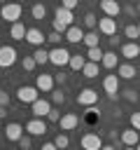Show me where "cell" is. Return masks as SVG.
<instances>
[{"mask_svg":"<svg viewBox=\"0 0 140 150\" xmlns=\"http://www.w3.org/2000/svg\"><path fill=\"white\" fill-rule=\"evenodd\" d=\"M21 2H7V5H0V19H5L7 23H16L21 19Z\"/></svg>","mask_w":140,"mask_h":150,"instance_id":"cell-1","label":"cell"},{"mask_svg":"<svg viewBox=\"0 0 140 150\" xmlns=\"http://www.w3.org/2000/svg\"><path fill=\"white\" fill-rule=\"evenodd\" d=\"M70 52L65 49V47H54V49H49V63H54V66H58V68H63V66H68L70 63Z\"/></svg>","mask_w":140,"mask_h":150,"instance_id":"cell-2","label":"cell"},{"mask_svg":"<svg viewBox=\"0 0 140 150\" xmlns=\"http://www.w3.org/2000/svg\"><path fill=\"white\" fill-rule=\"evenodd\" d=\"M103 89H105L110 101H117L119 98V75H105L103 77Z\"/></svg>","mask_w":140,"mask_h":150,"instance_id":"cell-3","label":"cell"},{"mask_svg":"<svg viewBox=\"0 0 140 150\" xmlns=\"http://www.w3.org/2000/svg\"><path fill=\"white\" fill-rule=\"evenodd\" d=\"M16 49L12 45H0V68H9L16 63Z\"/></svg>","mask_w":140,"mask_h":150,"instance_id":"cell-4","label":"cell"},{"mask_svg":"<svg viewBox=\"0 0 140 150\" xmlns=\"http://www.w3.org/2000/svg\"><path fill=\"white\" fill-rule=\"evenodd\" d=\"M16 98L21 101V103H35L37 98H40V89L37 87H19L16 89Z\"/></svg>","mask_w":140,"mask_h":150,"instance_id":"cell-5","label":"cell"},{"mask_svg":"<svg viewBox=\"0 0 140 150\" xmlns=\"http://www.w3.org/2000/svg\"><path fill=\"white\" fill-rule=\"evenodd\" d=\"M79 105H96L98 103V91L96 89H91V87H86V89H79V94H77V98H75Z\"/></svg>","mask_w":140,"mask_h":150,"instance_id":"cell-6","label":"cell"},{"mask_svg":"<svg viewBox=\"0 0 140 150\" xmlns=\"http://www.w3.org/2000/svg\"><path fill=\"white\" fill-rule=\"evenodd\" d=\"M79 145H82V150H100L103 148V138L98 136V134H84L82 136V141H79Z\"/></svg>","mask_w":140,"mask_h":150,"instance_id":"cell-7","label":"cell"},{"mask_svg":"<svg viewBox=\"0 0 140 150\" xmlns=\"http://www.w3.org/2000/svg\"><path fill=\"white\" fill-rule=\"evenodd\" d=\"M98 33H103V35H107V38L117 35V19H112V16L98 19Z\"/></svg>","mask_w":140,"mask_h":150,"instance_id":"cell-8","label":"cell"},{"mask_svg":"<svg viewBox=\"0 0 140 150\" xmlns=\"http://www.w3.org/2000/svg\"><path fill=\"white\" fill-rule=\"evenodd\" d=\"M26 131H28L30 136H44V134H47V122H44V117H33V120L26 124Z\"/></svg>","mask_w":140,"mask_h":150,"instance_id":"cell-9","label":"cell"},{"mask_svg":"<svg viewBox=\"0 0 140 150\" xmlns=\"http://www.w3.org/2000/svg\"><path fill=\"white\" fill-rule=\"evenodd\" d=\"M49 110H51V103H49L47 98H37L35 103H30V112H33V117H47Z\"/></svg>","mask_w":140,"mask_h":150,"instance_id":"cell-10","label":"cell"},{"mask_svg":"<svg viewBox=\"0 0 140 150\" xmlns=\"http://www.w3.org/2000/svg\"><path fill=\"white\" fill-rule=\"evenodd\" d=\"M23 131H26V127H23V124H19V122H9V124L5 127V138H7V141H16V143H19V138L23 136Z\"/></svg>","mask_w":140,"mask_h":150,"instance_id":"cell-11","label":"cell"},{"mask_svg":"<svg viewBox=\"0 0 140 150\" xmlns=\"http://www.w3.org/2000/svg\"><path fill=\"white\" fill-rule=\"evenodd\" d=\"M77 124H79V117H77L75 112H65V115H61V120H58L61 131H72V129H77Z\"/></svg>","mask_w":140,"mask_h":150,"instance_id":"cell-12","label":"cell"},{"mask_svg":"<svg viewBox=\"0 0 140 150\" xmlns=\"http://www.w3.org/2000/svg\"><path fill=\"white\" fill-rule=\"evenodd\" d=\"M44 40H47V35H44L40 28H28V33H26V42H28V45H33V47H42Z\"/></svg>","mask_w":140,"mask_h":150,"instance_id":"cell-13","label":"cell"},{"mask_svg":"<svg viewBox=\"0 0 140 150\" xmlns=\"http://www.w3.org/2000/svg\"><path fill=\"white\" fill-rule=\"evenodd\" d=\"M121 143L124 145H138L140 143V131L138 129H133V127H128V129H121Z\"/></svg>","mask_w":140,"mask_h":150,"instance_id":"cell-14","label":"cell"},{"mask_svg":"<svg viewBox=\"0 0 140 150\" xmlns=\"http://www.w3.org/2000/svg\"><path fill=\"white\" fill-rule=\"evenodd\" d=\"M54 75H47V73H42V75H37L35 77V87L40 89V91H54Z\"/></svg>","mask_w":140,"mask_h":150,"instance_id":"cell-15","label":"cell"},{"mask_svg":"<svg viewBox=\"0 0 140 150\" xmlns=\"http://www.w3.org/2000/svg\"><path fill=\"white\" fill-rule=\"evenodd\" d=\"M100 9H103V14L105 16H119V12H121V5L117 2V0H100Z\"/></svg>","mask_w":140,"mask_h":150,"instance_id":"cell-16","label":"cell"},{"mask_svg":"<svg viewBox=\"0 0 140 150\" xmlns=\"http://www.w3.org/2000/svg\"><path fill=\"white\" fill-rule=\"evenodd\" d=\"M121 56L124 59H135V56H140V45L138 42H133V40H128V42H124L121 45Z\"/></svg>","mask_w":140,"mask_h":150,"instance_id":"cell-17","label":"cell"},{"mask_svg":"<svg viewBox=\"0 0 140 150\" xmlns=\"http://www.w3.org/2000/svg\"><path fill=\"white\" fill-rule=\"evenodd\" d=\"M65 40H68V42H72V45H79V42L84 40V30H82L79 26H75V23H72V26L65 30Z\"/></svg>","mask_w":140,"mask_h":150,"instance_id":"cell-18","label":"cell"},{"mask_svg":"<svg viewBox=\"0 0 140 150\" xmlns=\"http://www.w3.org/2000/svg\"><path fill=\"white\" fill-rule=\"evenodd\" d=\"M117 75H119V80H133V77L138 75V70H135L131 63H119V66H117Z\"/></svg>","mask_w":140,"mask_h":150,"instance_id":"cell-19","label":"cell"},{"mask_svg":"<svg viewBox=\"0 0 140 150\" xmlns=\"http://www.w3.org/2000/svg\"><path fill=\"white\" fill-rule=\"evenodd\" d=\"M26 33H28V28H26L21 21L12 23V28H9V38H12V40H26Z\"/></svg>","mask_w":140,"mask_h":150,"instance_id":"cell-20","label":"cell"},{"mask_svg":"<svg viewBox=\"0 0 140 150\" xmlns=\"http://www.w3.org/2000/svg\"><path fill=\"white\" fill-rule=\"evenodd\" d=\"M54 19H58V21H63L65 26H72V9H65V7H58L56 9V14H54Z\"/></svg>","mask_w":140,"mask_h":150,"instance_id":"cell-21","label":"cell"},{"mask_svg":"<svg viewBox=\"0 0 140 150\" xmlns=\"http://www.w3.org/2000/svg\"><path fill=\"white\" fill-rule=\"evenodd\" d=\"M117 59H119V56H117V52H105V54H103L100 66H103V68H107V70H112V68H117V66H119V63H117Z\"/></svg>","mask_w":140,"mask_h":150,"instance_id":"cell-22","label":"cell"},{"mask_svg":"<svg viewBox=\"0 0 140 150\" xmlns=\"http://www.w3.org/2000/svg\"><path fill=\"white\" fill-rule=\"evenodd\" d=\"M103 54H105V52H103L100 47H91V49L86 52V61H93V63H100V61H103Z\"/></svg>","mask_w":140,"mask_h":150,"instance_id":"cell-23","label":"cell"},{"mask_svg":"<svg viewBox=\"0 0 140 150\" xmlns=\"http://www.w3.org/2000/svg\"><path fill=\"white\" fill-rule=\"evenodd\" d=\"M72 70H82L84 66H86V56H79V54H72L70 56V63H68Z\"/></svg>","mask_w":140,"mask_h":150,"instance_id":"cell-24","label":"cell"},{"mask_svg":"<svg viewBox=\"0 0 140 150\" xmlns=\"http://www.w3.org/2000/svg\"><path fill=\"white\" fill-rule=\"evenodd\" d=\"M89 49L91 47H98V30H89V33H84V40H82Z\"/></svg>","mask_w":140,"mask_h":150,"instance_id":"cell-25","label":"cell"},{"mask_svg":"<svg viewBox=\"0 0 140 150\" xmlns=\"http://www.w3.org/2000/svg\"><path fill=\"white\" fill-rule=\"evenodd\" d=\"M124 35H126L128 40H133V42H135V40L140 38V30H138V23H128V26L124 28Z\"/></svg>","mask_w":140,"mask_h":150,"instance_id":"cell-26","label":"cell"},{"mask_svg":"<svg viewBox=\"0 0 140 150\" xmlns=\"http://www.w3.org/2000/svg\"><path fill=\"white\" fill-rule=\"evenodd\" d=\"M33 59H35L37 63H42V66H44V63H49V52H47V49H42V47H37V49L33 52Z\"/></svg>","mask_w":140,"mask_h":150,"instance_id":"cell-27","label":"cell"},{"mask_svg":"<svg viewBox=\"0 0 140 150\" xmlns=\"http://www.w3.org/2000/svg\"><path fill=\"white\" fill-rule=\"evenodd\" d=\"M82 73H84V77H98V63L86 61V66L82 68Z\"/></svg>","mask_w":140,"mask_h":150,"instance_id":"cell-28","label":"cell"},{"mask_svg":"<svg viewBox=\"0 0 140 150\" xmlns=\"http://www.w3.org/2000/svg\"><path fill=\"white\" fill-rule=\"evenodd\" d=\"M30 14H33V19H37V21H42L44 16H47V7L44 5H33V9H30Z\"/></svg>","mask_w":140,"mask_h":150,"instance_id":"cell-29","label":"cell"},{"mask_svg":"<svg viewBox=\"0 0 140 150\" xmlns=\"http://www.w3.org/2000/svg\"><path fill=\"white\" fill-rule=\"evenodd\" d=\"M84 26H86L89 30H96V28H98V19H96L93 12H86V14H84Z\"/></svg>","mask_w":140,"mask_h":150,"instance_id":"cell-30","label":"cell"},{"mask_svg":"<svg viewBox=\"0 0 140 150\" xmlns=\"http://www.w3.org/2000/svg\"><path fill=\"white\" fill-rule=\"evenodd\" d=\"M54 143H56L58 150H68V148H70V138H68V134H58V136L54 138Z\"/></svg>","mask_w":140,"mask_h":150,"instance_id":"cell-31","label":"cell"},{"mask_svg":"<svg viewBox=\"0 0 140 150\" xmlns=\"http://www.w3.org/2000/svg\"><path fill=\"white\" fill-rule=\"evenodd\" d=\"M19 148H21V150H30V148H33V136H30V134H23V136L19 138Z\"/></svg>","mask_w":140,"mask_h":150,"instance_id":"cell-32","label":"cell"},{"mask_svg":"<svg viewBox=\"0 0 140 150\" xmlns=\"http://www.w3.org/2000/svg\"><path fill=\"white\" fill-rule=\"evenodd\" d=\"M51 101H54L56 105L65 103V91H63V89H54V91H51Z\"/></svg>","mask_w":140,"mask_h":150,"instance_id":"cell-33","label":"cell"},{"mask_svg":"<svg viewBox=\"0 0 140 150\" xmlns=\"http://www.w3.org/2000/svg\"><path fill=\"white\" fill-rule=\"evenodd\" d=\"M84 117H86V122H96V120L100 117V110H98V108H93V105H89V110H86V115H84Z\"/></svg>","mask_w":140,"mask_h":150,"instance_id":"cell-34","label":"cell"},{"mask_svg":"<svg viewBox=\"0 0 140 150\" xmlns=\"http://www.w3.org/2000/svg\"><path fill=\"white\" fill-rule=\"evenodd\" d=\"M51 28H54L56 33H61V35H65V30H68L70 26H65V23H63V21H58V19H54V21H51Z\"/></svg>","mask_w":140,"mask_h":150,"instance_id":"cell-35","label":"cell"},{"mask_svg":"<svg viewBox=\"0 0 140 150\" xmlns=\"http://www.w3.org/2000/svg\"><path fill=\"white\" fill-rule=\"evenodd\" d=\"M21 66H23V70H28V73H30V70H33V68L37 66V61H35L33 56H23V61H21Z\"/></svg>","mask_w":140,"mask_h":150,"instance_id":"cell-36","label":"cell"},{"mask_svg":"<svg viewBox=\"0 0 140 150\" xmlns=\"http://www.w3.org/2000/svg\"><path fill=\"white\" fill-rule=\"evenodd\" d=\"M121 94H124V98H126L128 103H135V101H138V91H135V89H124Z\"/></svg>","mask_w":140,"mask_h":150,"instance_id":"cell-37","label":"cell"},{"mask_svg":"<svg viewBox=\"0 0 140 150\" xmlns=\"http://www.w3.org/2000/svg\"><path fill=\"white\" fill-rule=\"evenodd\" d=\"M47 120H49V122H56V124H58V120H61V110L51 108V110H49V115H47Z\"/></svg>","mask_w":140,"mask_h":150,"instance_id":"cell-38","label":"cell"},{"mask_svg":"<svg viewBox=\"0 0 140 150\" xmlns=\"http://www.w3.org/2000/svg\"><path fill=\"white\" fill-rule=\"evenodd\" d=\"M47 40H49L51 45H56V47H58V42H61V33H56V30H51V33L47 35Z\"/></svg>","mask_w":140,"mask_h":150,"instance_id":"cell-39","label":"cell"},{"mask_svg":"<svg viewBox=\"0 0 140 150\" xmlns=\"http://www.w3.org/2000/svg\"><path fill=\"white\" fill-rule=\"evenodd\" d=\"M79 5V0H61V7H65V9H75Z\"/></svg>","mask_w":140,"mask_h":150,"instance_id":"cell-40","label":"cell"},{"mask_svg":"<svg viewBox=\"0 0 140 150\" xmlns=\"http://www.w3.org/2000/svg\"><path fill=\"white\" fill-rule=\"evenodd\" d=\"M131 127L140 131V112H133V115H131Z\"/></svg>","mask_w":140,"mask_h":150,"instance_id":"cell-41","label":"cell"},{"mask_svg":"<svg viewBox=\"0 0 140 150\" xmlns=\"http://www.w3.org/2000/svg\"><path fill=\"white\" fill-rule=\"evenodd\" d=\"M0 105H5V108L9 105V94H7L5 89H0Z\"/></svg>","mask_w":140,"mask_h":150,"instance_id":"cell-42","label":"cell"},{"mask_svg":"<svg viewBox=\"0 0 140 150\" xmlns=\"http://www.w3.org/2000/svg\"><path fill=\"white\" fill-rule=\"evenodd\" d=\"M40 150H58V148H56V143L51 141V143H44V145H42Z\"/></svg>","mask_w":140,"mask_h":150,"instance_id":"cell-43","label":"cell"},{"mask_svg":"<svg viewBox=\"0 0 140 150\" xmlns=\"http://www.w3.org/2000/svg\"><path fill=\"white\" fill-rule=\"evenodd\" d=\"M110 47H119V38H117V35L110 38Z\"/></svg>","mask_w":140,"mask_h":150,"instance_id":"cell-44","label":"cell"},{"mask_svg":"<svg viewBox=\"0 0 140 150\" xmlns=\"http://www.w3.org/2000/svg\"><path fill=\"white\" fill-rule=\"evenodd\" d=\"M54 80H56V82H65V75H63V73H58V75H54Z\"/></svg>","mask_w":140,"mask_h":150,"instance_id":"cell-45","label":"cell"},{"mask_svg":"<svg viewBox=\"0 0 140 150\" xmlns=\"http://www.w3.org/2000/svg\"><path fill=\"white\" fill-rule=\"evenodd\" d=\"M5 117H7V108H5V105H0V120H5Z\"/></svg>","mask_w":140,"mask_h":150,"instance_id":"cell-46","label":"cell"},{"mask_svg":"<svg viewBox=\"0 0 140 150\" xmlns=\"http://www.w3.org/2000/svg\"><path fill=\"white\" fill-rule=\"evenodd\" d=\"M100 150H117V148H114V145H103Z\"/></svg>","mask_w":140,"mask_h":150,"instance_id":"cell-47","label":"cell"},{"mask_svg":"<svg viewBox=\"0 0 140 150\" xmlns=\"http://www.w3.org/2000/svg\"><path fill=\"white\" fill-rule=\"evenodd\" d=\"M124 150H135V148L133 145H124Z\"/></svg>","mask_w":140,"mask_h":150,"instance_id":"cell-48","label":"cell"},{"mask_svg":"<svg viewBox=\"0 0 140 150\" xmlns=\"http://www.w3.org/2000/svg\"><path fill=\"white\" fill-rule=\"evenodd\" d=\"M7 2H9V0H0V5H7Z\"/></svg>","mask_w":140,"mask_h":150,"instance_id":"cell-49","label":"cell"},{"mask_svg":"<svg viewBox=\"0 0 140 150\" xmlns=\"http://www.w3.org/2000/svg\"><path fill=\"white\" fill-rule=\"evenodd\" d=\"M135 150H140V143H138V145H135Z\"/></svg>","mask_w":140,"mask_h":150,"instance_id":"cell-50","label":"cell"},{"mask_svg":"<svg viewBox=\"0 0 140 150\" xmlns=\"http://www.w3.org/2000/svg\"><path fill=\"white\" fill-rule=\"evenodd\" d=\"M138 30H140V21H138Z\"/></svg>","mask_w":140,"mask_h":150,"instance_id":"cell-51","label":"cell"},{"mask_svg":"<svg viewBox=\"0 0 140 150\" xmlns=\"http://www.w3.org/2000/svg\"><path fill=\"white\" fill-rule=\"evenodd\" d=\"M68 150H70V148H68Z\"/></svg>","mask_w":140,"mask_h":150,"instance_id":"cell-52","label":"cell"},{"mask_svg":"<svg viewBox=\"0 0 140 150\" xmlns=\"http://www.w3.org/2000/svg\"><path fill=\"white\" fill-rule=\"evenodd\" d=\"M19 150H21V148H19Z\"/></svg>","mask_w":140,"mask_h":150,"instance_id":"cell-53","label":"cell"}]
</instances>
